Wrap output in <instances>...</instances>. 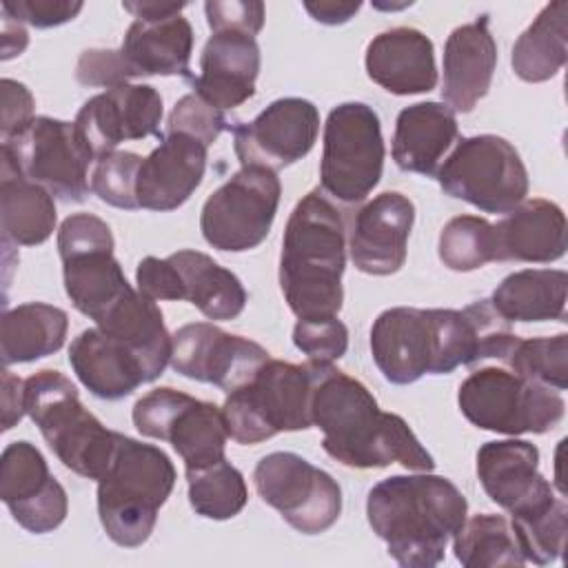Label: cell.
Returning <instances> with one entry per match:
<instances>
[{"label":"cell","instance_id":"6da1fadb","mask_svg":"<svg viewBox=\"0 0 568 568\" xmlns=\"http://www.w3.org/2000/svg\"><path fill=\"white\" fill-rule=\"evenodd\" d=\"M517 335L490 304L477 300L457 308L395 306L377 315L371 326L373 362L390 384L406 386L424 377L448 375L457 366L501 359Z\"/></svg>","mask_w":568,"mask_h":568},{"label":"cell","instance_id":"7a4b0ae2","mask_svg":"<svg viewBox=\"0 0 568 568\" xmlns=\"http://www.w3.org/2000/svg\"><path fill=\"white\" fill-rule=\"evenodd\" d=\"M311 422L322 430V448L348 468H382L393 462L419 473L435 468L433 455L406 419L384 413L359 379L333 364H315Z\"/></svg>","mask_w":568,"mask_h":568},{"label":"cell","instance_id":"3957f363","mask_svg":"<svg viewBox=\"0 0 568 568\" xmlns=\"http://www.w3.org/2000/svg\"><path fill=\"white\" fill-rule=\"evenodd\" d=\"M468 515L462 490L442 475H393L366 497V517L404 568H433Z\"/></svg>","mask_w":568,"mask_h":568},{"label":"cell","instance_id":"277c9868","mask_svg":"<svg viewBox=\"0 0 568 568\" xmlns=\"http://www.w3.org/2000/svg\"><path fill=\"white\" fill-rule=\"evenodd\" d=\"M344 266V217L322 189H313L291 211L280 255V288L297 320L339 313Z\"/></svg>","mask_w":568,"mask_h":568},{"label":"cell","instance_id":"5b68a950","mask_svg":"<svg viewBox=\"0 0 568 568\" xmlns=\"http://www.w3.org/2000/svg\"><path fill=\"white\" fill-rule=\"evenodd\" d=\"M169 455L118 433V446L106 473L98 479V515L106 537L122 548L142 546L175 486Z\"/></svg>","mask_w":568,"mask_h":568},{"label":"cell","instance_id":"8992f818","mask_svg":"<svg viewBox=\"0 0 568 568\" xmlns=\"http://www.w3.org/2000/svg\"><path fill=\"white\" fill-rule=\"evenodd\" d=\"M24 408L53 455L75 475L100 479L115 453L118 433L109 430L60 371L42 368L24 379Z\"/></svg>","mask_w":568,"mask_h":568},{"label":"cell","instance_id":"52a82bcc","mask_svg":"<svg viewBox=\"0 0 568 568\" xmlns=\"http://www.w3.org/2000/svg\"><path fill=\"white\" fill-rule=\"evenodd\" d=\"M313 384V362L291 364L268 357L248 382L226 395L222 413L229 437L248 446L277 433L311 428Z\"/></svg>","mask_w":568,"mask_h":568},{"label":"cell","instance_id":"ba28073f","mask_svg":"<svg viewBox=\"0 0 568 568\" xmlns=\"http://www.w3.org/2000/svg\"><path fill=\"white\" fill-rule=\"evenodd\" d=\"M457 404L473 426L513 437L548 433L566 410L559 390L497 366L473 371L459 384Z\"/></svg>","mask_w":568,"mask_h":568},{"label":"cell","instance_id":"9c48e42d","mask_svg":"<svg viewBox=\"0 0 568 568\" xmlns=\"http://www.w3.org/2000/svg\"><path fill=\"white\" fill-rule=\"evenodd\" d=\"M442 191L484 213H510L528 195V171L519 151L499 135L459 138L435 173Z\"/></svg>","mask_w":568,"mask_h":568},{"label":"cell","instance_id":"30bf717a","mask_svg":"<svg viewBox=\"0 0 568 568\" xmlns=\"http://www.w3.org/2000/svg\"><path fill=\"white\" fill-rule=\"evenodd\" d=\"M113 233L93 213H73L58 229L64 291L71 304L95 324L135 288L113 255Z\"/></svg>","mask_w":568,"mask_h":568},{"label":"cell","instance_id":"8fae6325","mask_svg":"<svg viewBox=\"0 0 568 568\" xmlns=\"http://www.w3.org/2000/svg\"><path fill=\"white\" fill-rule=\"evenodd\" d=\"M379 115L366 102H342L324 124L320 186L326 195L357 204L379 184L384 171Z\"/></svg>","mask_w":568,"mask_h":568},{"label":"cell","instance_id":"7c38bea8","mask_svg":"<svg viewBox=\"0 0 568 568\" xmlns=\"http://www.w3.org/2000/svg\"><path fill=\"white\" fill-rule=\"evenodd\" d=\"M0 155L53 197L75 204L91 191L89 166L98 160L75 122L49 115H36L22 131L2 140Z\"/></svg>","mask_w":568,"mask_h":568},{"label":"cell","instance_id":"4fadbf2b","mask_svg":"<svg viewBox=\"0 0 568 568\" xmlns=\"http://www.w3.org/2000/svg\"><path fill=\"white\" fill-rule=\"evenodd\" d=\"M131 419L140 435L169 442L182 457L186 473L226 459L229 430L222 408L213 402L162 386L135 402Z\"/></svg>","mask_w":568,"mask_h":568},{"label":"cell","instance_id":"5bb4252c","mask_svg":"<svg viewBox=\"0 0 568 568\" xmlns=\"http://www.w3.org/2000/svg\"><path fill=\"white\" fill-rule=\"evenodd\" d=\"M280 195L282 184L275 171L242 166L206 197L200 213L204 240L229 253L260 246L271 233Z\"/></svg>","mask_w":568,"mask_h":568},{"label":"cell","instance_id":"9a60e30c","mask_svg":"<svg viewBox=\"0 0 568 568\" xmlns=\"http://www.w3.org/2000/svg\"><path fill=\"white\" fill-rule=\"evenodd\" d=\"M253 481L262 501L302 535H320L339 519V484L297 453L264 455L255 464Z\"/></svg>","mask_w":568,"mask_h":568},{"label":"cell","instance_id":"2e32d148","mask_svg":"<svg viewBox=\"0 0 568 568\" xmlns=\"http://www.w3.org/2000/svg\"><path fill=\"white\" fill-rule=\"evenodd\" d=\"M231 133L242 166H264L277 173L313 149L320 111L306 98H280L251 122L233 124Z\"/></svg>","mask_w":568,"mask_h":568},{"label":"cell","instance_id":"e0dca14e","mask_svg":"<svg viewBox=\"0 0 568 568\" xmlns=\"http://www.w3.org/2000/svg\"><path fill=\"white\" fill-rule=\"evenodd\" d=\"M266 359L268 351L264 346L226 333L211 322L184 324L173 333V371L226 393L248 382Z\"/></svg>","mask_w":568,"mask_h":568},{"label":"cell","instance_id":"ac0fdd59","mask_svg":"<svg viewBox=\"0 0 568 568\" xmlns=\"http://www.w3.org/2000/svg\"><path fill=\"white\" fill-rule=\"evenodd\" d=\"M0 499L29 532L55 530L69 513L62 484L49 473L44 455L27 439L11 442L0 457Z\"/></svg>","mask_w":568,"mask_h":568},{"label":"cell","instance_id":"d6986e66","mask_svg":"<svg viewBox=\"0 0 568 568\" xmlns=\"http://www.w3.org/2000/svg\"><path fill=\"white\" fill-rule=\"evenodd\" d=\"M73 122L95 158L113 153L126 140H162V95L151 84L124 82L89 98Z\"/></svg>","mask_w":568,"mask_h":568},{"label":"cell","instance_id":"ffe728a7","mask_svg":"<svg viewBox=\"0 0 568 568\" xmlns=\"http://www.w3.org/2000/svg\"><path fill=\"white\" fill-rule=\"evenodd\" d=\"M415 222V204L399 191H384L353 217L348 251L357 271L393 275L406 262V244Z\"/></svg>","mask_w":568,"mask_h":568},{"label":"cell","instance_id":"44dd1931","mask_svg":"<svg viewBox=\"0 0 568 568\" xmlns=\"http://www.w3.org/2000/svg\"><path fill=\"white\" fill-rule=\"evenodd\" d=\"M209 146L193 135L166 131L160 144L142 158L135 180L138 206L173 211L200 186L206 171Z\"/></svg>","mask_w":568,"mask_h":568},{"label":"cell","instance_id":"7402d4cb","mask_svg":"<svg viewBox=\"0 0 568 568\" xmlns=\"http://www.w3.org/2000/svg\"><path fill=\"white\" fill-rule=\"evenodd\" d=\"M260 62L255 36L237 29L213 31L200 55V75L189 82L211 106L235 109L255 95Z\"/></svg>","mask_w":568,"mask_h":568},{"label":"cell","instance_id":"603a6c76","mask_svg":"<svg viewBox=\"0 0 568 568\" xmlns=\"http://www.w3.org/2000/svg\"><path fill=\"white\" fill-rule=\"evenodd\" d=\"M69 364L82 386L100 399H122L149 384V371L138 351L124 339L93 326L73 337Z\"/></svg>","mask_w":568,"mask_h":568},{"label":"cell","instance_id":"cb8c5ba5","mask_svg":"<svg viewBox=\"0 0 568 568\" xmlns=\"http://www.w3.org/2000/svg\"><path fill=\"white\" fill-rule=\"evenodd\" d=\"M368 78L395 95L428 93L437 84L433 40L413 27L377 33L364 55Z\"/></svg>","mask_w":568,"mask_h":568},{"label":"cell","instance_id":"d4e9b609","mask_svg":"<svg viewBox=\"0 0 568 568\" xmlns=\"http://www.w3.org/2000/svg\"><path fill=\"white\" fill-rule=\"evenodd\" d=\"M497 67V44L488 29V16L450 31L444 44V104L455 113H470L488 93Z\"/></svg>","mask_w":568,"mask_h":568},{"label":"cell","instance_id":"484cf974","mask_svg":"<svg viewBox=\"0 0 568 568\" xmlns=\"http://www.w3.org/2000/svg\"><path fill=\"white\" fill-rule=\"evenodd\" d=\"M484 493L510 515L548 497L552 484L539 473V450L526 439L486 442L477 450Z\"/></svg>","mask_w":568,"mask_h":568},{"label":"cell","instance_id":"4316f807","mask_svg":"<svg viewBox=\"0 0 568 568\" xmlns=\"http://www.w3.org/2000/svg\"><path fill=\"white\" fill-rule=\"evenodd\" d=\"M495 229V262L546 264L566 253V215L559 204L532 197L506 213Z\"/></svg>","mask_w":568,"mask_h":568},{"label":"cell","instance_id":"83f0119b","mask_svg":"<svg viewBox=\"0 0 568 568\" xmlns=\"http://www.w3.org/2000/svg\"><path fill=\"white\" fill-rule=\"evenodd\" d=\"M459 140L455 111L444 102H417L399 111L390 153L406 173L435 178L442 160Z\"/></svg>","mask_w":568,"mask_h":568},{"label":"cell","instance_id":"f1b7e54d","mask_svg":"<svg viewBox=\"0 0 568 568\" xmlns=\"http://www.w3.org/2000/svg\"><path fill=\"white\" fill-rule=\"evenodd\" d=\"M118 51L131 80L144 75H182L191 80L193 27L182 13L160 20H133Z\"/></svg>","mask_w":568,"mask_h":568},{"label":"cell","instance_id":"f546056e","mask_svg":"<svg viewBox=\"0 0 568 568\" xmlns=\"http://www.w3.org/2000/svg\"><path fill=\"white\" fill-rule=\"evenodd\" d=\"M0 229L2 244L13 246H38L55 229L53 195L27 180L4 155H0Z\"/></svg>","mask_w":568,"mask_h":568},{"label":"cell","instance_id":"4dcf8cb0","mask_svg":"<svg viewBox=\"0 0 568 568\" xmlns=\"http://www.w3.org/2000/svg\"><path fill=\"white\" fill-rule=\"evenodd\" d=\"M568 275L561 268H524L506 275L488 297L506 322L566 320Z\"/></svg>","mask_w":568,"mask_h":568},{"label":"cell","instance_id":"1f68e13d","mask_svg":"<svg viewBox=\"0 0 568 568\" xmlns=\"http://www.w3.org/2000/svg\"><path fill=\"white\" fill-rule=\"evenodd\" d=\"M69 315L44 302L18 304L2 313L0 322V359L2 366L29 364L53 355L64 346Z\"/></svg>","mask_w":568,"mask_h":568},{"label":"cell","instance_id":"d6a6232c","mask_svg":"<svg viewBox=\"0 0 568 568\" xmlns=\"http://www.w3.org/2000/svg\"><path fill=\"white\" fill-rule=\"evenodd\" d=\"M169 260L180 273L184 300L209 320H235L246 306V291L240 277L220 266L211 255L193 248L171 253Z\"/></svg>","mask_w":568,"mask_h":568},{"label":"cell","instance_id":"836d02e7","mask_svg":"<svg viewBox=\"0 0 568 568\" xmlns=\"http://www.w3.org/2000/svg\"><path fill=\"white\" fill-rule=\"evenodd\" d=\"M568 2H548L530 27L515 40L510 64L524 82H546L566 64L568 49Z\"/></svg>","mask_w":568,"mask_h":568},{"label":"cell","instance_id":"e575fe53","mask_svg":"<svg viewBox=\"0 0 568 568\" xmlns=\"http://www.w3.org/2000/svg\"><path fill=\"white\" fill-rule=\"evenodd\" d=\"M453 550L457 561L466 568L526 564L513 526L504 515L481 513L466 517L453 535Z\"/></svg>","mask_w":568,"mask_h":568},{"label":"cell","instance_id":"d590c367","mask_svg":"<svg viewBox=\"0 0 568 568\" xmlns=\"http://www.w3.org/2000/svg\"><path fill=\"white\" fill-rule=\"evenodd\" d=\"M510 526L526 561L548 566L557 561L566 546L568 506L564 497L550 493L537 504L513 513Z\"/></svg>","mask_w":568,"mask_h":568},{"label":"cell","instance_id":"8d00e7d4","mask_svg":"<svg viewBox=\"0 0 568 568\" xmlns=\"http://www.w3.org/2000/svg\"><path fill=\"white\" fill-rule=\"evenodd\" d=\"M186 484L191 508L213 521L235 517L248 501L244 475L229 459L186 473Z\"/></svg>","mask_w":568,"mask_h":568},{"label":"cell","instance_id":"74e56055","mask_svg":"<svg viewBox=\"0 0 568 568\" xmlns=\"http://www.w3.org/2000/svg\"><path fill=\"white\" fill-rule=\"evenodd\" d=\"M437 255L455 273L477 271L495 262V229L479 215H457L439 233Z\"/></svg>","mask_w":568,"mask_h":568},{"label":"cell","instance_id":"f35d334b","mask_svg":"<svg viewBox=\"0 0 568 568\" xmlns=\"http://www.w3.org/2000/svg\"><path fill=\"white\" fill-rule=\"evenodd\" d=\"M568 335L557 333L552 337H530L517 339L508 357L506 366L537 384H544L555 390H564L568 384Z\"/></svg>","mask_w":568,"mask_h":568},{"label":"cell","instance_id":"ab89813d","mask_svg":"<svg viewBox=\"0 0 568 568\" xmlns=\"http://www.w3.org/2000/svg\"><path fill=\"white\" fill-rule=\"evenodd\" d=\"M140 164L142 155L133 151H113L98 158L91 173L93 195H98L104 204L115 209H140L135 197V180Z\"/></svg>","mask_w":568,"mask_h":568},{"label":"cell","instance_id":"60d3db41","mask_svg":"<svg viewBox=\"0 0 568 568\" xmlns=\"http://www.w3.org/2000/svg\"><path fill=\"white\" fill-rule=\"evenodd\" d=\"M293 344L308 362L333 364L344 357L348 348V328L337 315L297 320L293 326Z\"/></svg>","mask_w":568,"mask_h":568},{"label":"cell","instance_id":"b9f144b4","mask_svg":"<svg viewBox=\"0 0 568 568\" xmlns=\"http://www.w3.org/2000/svg\"><path fill=\"white\" fill-rule=\"evenodd\" d=\"M166 131L193 135L211 146L222 131H231V124L220 109L211 106L195 93H186L175 102L166 122Z\"/></svg>","mask_w":568,"mask_h":568},{"label":"cell","instance_id":"7bdbcfd3","mask_svg":"<svg viewBox=\"0 0 568 568\" xmlns=\"http://www.w3.org/2000/svg\"><path fill=\"white\" fill-rule=\"evenodd\" d=\"M82 7L80 0H4L2 13L36 29H49L73 20Z\"/></svg>","mask_w":568,"mask_h":568},{"label":"cell","instance_id":"ee69618b","mask_svg":"<svg viewBox=\"0 0 568 568\" xmlns=\"http://www.w3.org/2000/svg\"><path fill=\"white\" fill-rule=\"evenodd\" d=\"M135 284H138V291L153 302L184 300L180 273L169 257L160 260V257L146 255L144 260H140L135 268Z\"/></svg>","mask_w":568,"mask_h":568},{"label":"cell","instance_id":"f6af8a7d","mask_svg":"<svg viewBox=\"0 0 568 568\" xmlns=\"http://www.w3.org/2000/svg\"><path fill=\"white\" fill-rule=\"evenodd\" d=\"M204 13L211 31L237 29L257 36L264 27V2L260 0H211L204 4Z\"/></svg>","mask_w":568,"mask_h":568},{"label":"cell","instance_id":"bcb514c9","mask_svg":"<svg viewBox=\"0 0 568 568\" xmlns=\"http://www.w3.org/2000/svg\"><path fill=\"white\" fill-rule=\"evenodd\" d=\"M75 80L84 87L113 89L131 80L118 49H87L75 64Z\"/></svg>","mask_w":568,"mask_h":568},{"label":"cell","instance_id":"7dc6e473","mask_svg":"<svg viewBox=\"0 0 568 568\" xmlns=\"http://www.w3.org/2000/svg\"><path fill=\"white\" fill-rule=\"evenodd\" d=\"M0 89H2V140H9L36 118L33 115L36 100L22 82L11 78H2Z\"/></svg>","mask_w":568,"mask_h":568},{"label":"cell","instance_id":"c3c4849f","mask_svg":"<svg viewBox=\"0 0 568 568\" xmlns=\"http://www.w3.org/2000/svg\"><path fill=\"white\" fill-rule=\"evenodd\" d=\"M2 430H11L24 415V379L2 368Z\"/></svg>","mask_w":568,"mask_h":568},{"label":"cell","instance_id":"681fc988","mask_svg":"<svg viewBox=\"0 0 568 568\" xmlns=\"http://www.w3.org/2000/svg\"><path fill=\"white\" fill-rule=\"evenodd\" d=\"M304 9L311 13V18L315 22H322V24H344V22H348L362 9V2H335V0H328V2H304Z\"/></svg>","mask_w":568,"mask_h":568},{"label":"cell","instance_id":"f907efd6","mask_svg":"<svg viewBox=\"0 0 568 568\" xmlns=\"http://www.w3.org/2000/svg\"><path fill=\"white\" fill-rule=\"evenodd\" d=\"M186 2H160V0H138L122 2V9L133 16V20H160L182 13Z\"/></svg>","mask_w":568,"mask_h":568},{"label":"cell","instance_id":"816d5d0a","mask_svg":"<svg viewBox=\"0 0 568 568\" xmlns=\"http://www.w3.org/2000/svg\"><path fill=\"white\" fill-rule=\"evenodd\" d=\"M29 44V36L22 22L2 13V60L20 55Z\"/></svg>","mask_w":568,"mask_h":568}]
</instances>
